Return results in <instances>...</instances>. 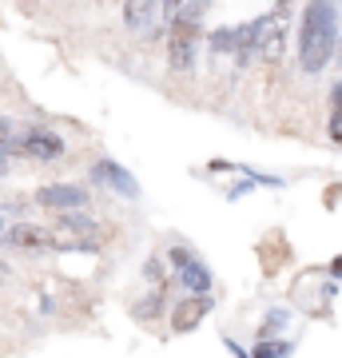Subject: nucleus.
Instances as JSON below:
<instances>
[{
  "mask_svg": "<svg viewBox=\"0 0 342 358\" xmlns=\"http://www.w3.org/2000/svg\"><path fill=\"white\" fill-rule=\"evenodd\" d=\"M334 56L342 60V13H339V40H334Z\"/></svg>",
  "mask_w": 342,
  "mask_h": 358,
  "instance_id": "obj_18",
  "label": "nucleus"
},
{
  "mask_svg": "<svg viewBox=\"0 0 342 358\" xmlns=\"http://www.w3.org/2000/svg\"><path fill=\"white\" fill-rule=\"evenodd\" d=\"M294 343L291 338H259V346L251 350V358H291Z\"/></svg>",
  "mask_w": 342,
  "mask_h": 358,
  "instance_id": "obj_13",
  "label": "nucleus"
},
{
  "mask_svg": "<svg viewBox=\"0 0 342 358\" xmlns=\"http://www.w3.org/2000/svg\"><path fill=\"white\" fill-rule=\"evenodd\" d=\"M330 275H334V279H342V255H334V259H330Z\"/></svg>",
  "mask_w": 342,
  "mask_h": 358,
  "instance_id": "obj_17",
  "label": "nucleus"
},
{
  "mask_svg": "<svg viewBox=\"0 0 342 358\" xmlns=\"http://www.w3.org/2000/svg\"><path fill=\"white\" fill-rule=\"evenodd\" d=\"M167 263H171V275H176V282H183L187 287V294H211V287H215V279H211V271H207V263L203 259H195L187 251V247H167Z\"/></svg>",
  "mask_w": 342,
  "mask_h": 358,
  "instance_id": "obj_4",
  "label": "nucleus"
},
{
  "mask_svg": "<svg viewBox=\"0 0 342 358\" xmlns=\"http://www.w3.org/2000/svg\"><path fill=\"white\" fill-rule=\"evenodd\" d=\"M164 40H167V64H171V72L191 76V72H195V56H199L203 28L199 24H183V20H167Z\"/></svg>",
  "mask_w": 342,
  "mask_h": 358,
  "instance_id": "obj_3",
  "label": "nucleus"
},
{
  "mask_svg": "<svg viewBox=\"0 0 342 358\" xmlns=\"http://www.w3.org/2000/svg\"><path fill=\"white\" fill-rule=\"evenodd\" d=\"M167 291H171V282H164V287H152V291L143 294V303L136 307V319L143 322H155L159 315L167 310Z\"/></svg>",
  "mask_w": 342,
  "mask_h": 358,
  "instance_id": "obj_11",
  "label": "nucleus"
},
{
  "mask_svg": "<svg viewBox=\"0 0 342 358\" xmlns=\"http://www.w3.org/2000/svg\"><path fill=\"white\" fill-rule=\"evenodd\" d=\"M88 187L84 183H48L36 192V207H48V211H88Z\"/></svg>",
  "mask_w": 342,
  "mask_h": 358,
  "instance_id": "obj_7",
  "label": "nucleus"
},
{
  "mask_svg": "<svg viewBox=\"0 0 342 358\" xmlns=\"http://www.w3.org/2000/svg\"><path fill=\"white\" fill-rule=\"evenodd\" d=\"M124 24L131 36L159 40L167 28V13H164L159 0H124Z\"/></svg>",
  "mask_w": 342,
  "mask_h": 358,
  "instance_id": "obj_5",
  "label": "nucleus"
},
{
  "mask_svg": "<svg viewBox=\"0 0 342 358\" xmlns=\"http://www.w3.org/2000/svg\"><path fill=\"white\" fill-rule=\"evenodd\" d=\"M283 322H287V310H271L263 319V327H259V338H275V331H279Z\"/></svg>",
  "mask_w": 342,
  "mask_h": 358,
  "instance_id": "obj_15",
  "label": "nucleus"
},
{
  "mask_svg": "<svg viewBox=\"0 0 342 358\" xmlns=\"http://www.w3.org/2000/svg\"><path fill=\"white\" fill-rule=\"evenodd\" d=\"M16 155H24V159H36V164H52V159H60L64 155V140L56 131L48 128H28L20 140H16Z\"/></svg>",
  "mask_w": 342,
  "mask_h": 358,
  "instance_id": "obj_8",
  "label": "nucleus"
},
{
  "mask_svg": "<svg viewBox=\"0 0 342 358\" xmlns=\"http://www.w3.org/2000/svg\"><path fill=\"white\" fill-rule=\"evenodd\" d=\"M0 243L13 247V251H48V247H56V239H52L48 227H36V223H13V227H4Z\"/></svg>",
  "mask_w": 342,
  "mask_h": 358,
  "instance_id": "obj_10",
  "label": "nucleus"
},
{
  "mask_svg": "<svg viewBox=\"0 0 342 358\" xmlns=\"http://www.w3.org/2000/svg\"><path fill=\"white\" fill-rule=\"evenodd\" d=\"M223 346H227V350H231L235 358H251V355H247V350H243L239 343H235V338H231V334H223Z\"/></svg>",
  "mask_w": 342,
  "mask_h": 358,
  "instance_id": "obj_16",
  "label": "nucleus"
},
{
  "mask_svg": "<svg viewBox=\"0 0 342 358\" xmlns=\"http://www.w3.org/2000/svg\"><path fill=\"white\" fill-rule=\"evenodd\" d=\"M92 183H104V187H112L115 195H124V199H140L136 176H131L124 164H115V159H96V164H92Z\"/></svg>",
  "mask_w": 342,
  "mask_h": 358,
  "instance_id": "obj_9",
  "label": "nucleus"
},
{
  "mask_svg": "<svg viewBox=\"0 0 342 358\" xmlns=\"http://www.w3.org/2000/svg\"><path fill=\"white\" fill-rule=\"evenodd\" d=\"M159 4H164V13L171 16V8H176V0H159Z\"/></svg>",
  "mask_w": 342,
  "mask_h": 358,
  "instance_id": "obj_19",
  "label": "nucleus"
},
{
  "mask_svg": "<svg viewBox=\"0 0 342 358\" xmlns=\"http://www.w3.org/2000/svg\"><path fill=\"white\" fill-rule=\"evenodd\" d=\"M291 4L294 0H275V8L266 16H255L251 32H255V56L275 64L287 48V28H291Z\"/></svg>",
  "mask_w": 342,
  "mask_h": 358,
  "instance_id": "obj_2",
  "label": "nucleus"
},
{
  "mask_svg": "<svg viewBox=\"0 0 342 358\" xmlns=\"http://www.w3.org/2000/svg\"><path fill=\"white\" fill-rule=\"evenodd\" d=\"M211 307H215V299L211 294H187V299H176L171 303V334H191V331H199L203 319L211 315Z\"/></svg>",
  "mask_w": 342,
  "mask_h": 358,
  "instance_id": "obj_6",
  "label": "nucleus"
},
{
  "mask_svg": "<svg viewBox=\"0 0 342 358\" xmlns=\"http://www.w3.org/2000/svg\"><path fill=\"white\" fill-rule=\"evenodd\" d=\"M330 143H342V80L330 88V120H327Z\"/></svg>",
  "mask_w": 342,
  "mask_h": 358,
  "instance_id": "obj_12",
  "label": "nucleus"
},
{
  "mask_svg": "<svg viewBox=\"0 0 342 358\" xmlns=\"http://www.w3.org/2000/svg\"><path fill=\"white\" fill-rule=\"evenodd\" d=\"M207 44H211V52H219V56H235V28H215V32L207 36Z\"/></svg>",
  "mask_w": 342,
  "mask_h": 358,
  "instance_id": "obj_14",
  "label": "nucleus"
},
{
  "mask_svg": "<svg viewBox=\"0 0 342 358\" xmlns=\"http://www.w3.org/2000/svg\"><path fill=\"white\" fill-rule=\"evenodd\" d=\"M339 40V0H306L299 20V68L306 76H318L334 60Z\"/></svg>",
  "mask_w": 342,
  "mask_h": 358,
  "instance_id": "obj_1",
  "label": "nucleus"
}]
</instances>
